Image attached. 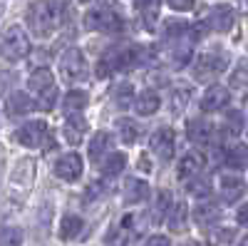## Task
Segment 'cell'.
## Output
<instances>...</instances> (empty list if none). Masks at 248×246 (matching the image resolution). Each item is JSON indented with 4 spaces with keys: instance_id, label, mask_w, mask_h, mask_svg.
Listing matches in <instances>:
<instances>
[{
    "instance_id": "2",
    "label": "cell",
    "mask_w": 248,
    "mask_h": 246,
    "mask_svg": "<svg viewBox=\"0 0 248 246\" xmlns=\"http://www.w3.org/2000/svg\"><path fill=\"white\" fill-rule=\"evenodd\" d=\"M139 65V50L134 48H112L102 55V60L97 63V77H109L112 72L117 70H124V67H132V65Z\"/></svg>"
},
{
    "instance_id": "25",
    "label": "cell",
    "mask_w": 248,
    "mask_h": 246,
    "mask_svg": "<svg viewBox=\"0 0 248 246\" xmlns=\"http://www.w3.org/2000/svg\"><path fill=\"white\" fill-rule=\"evenodd\" d=\"M137 8L141 10V17H144L147 30H154L156 28V17H159V0H137Z\"/></svg>"
},
{
    "instance_id": "44",
    "label": "cell",
    "mask_w": 248,
    "mask_h": 246,
    "mask_svg": "<svg viewBox=\"0 0 248 246\" xmlns=\"http://www.w3.org/2000/svg\"><path fill=\"white\" fill-rule=\"evenodd\" d=\"M79 3H90V0H79Z\"/></svg>"
},
{
    "instance_id": "37",
    "label": "cell",
    "mask_w": 248,
    "mask_h": 246,
    "mask_svg": "<svg viewBox=\"0 0 248 246\" xmlns=\"http://www.w3.org/2000/svg\"><path fill=\"white\" fill-rule=\"evenodd\" d=\"M191 97V92L189 90H179V92H174V112H181L184 107H186V99Z\"/></svg>"
},
{
    "instance_id": "8",
    "label": "cell",
    "mask_w": 248,
    "mask_h": 246,
    "mask_svg": "<svg viewBox=\"0 0 248 246\" xmlns=\"http://www.w3.org/2000/svg\"><path fill=\"white\" fill-rule=\"evenodd\" d=\"M174 149H176V134H174V130L171 127H161L152 137V152L161 162H171L174 159Z\"/></svg>"
},
{
    "instance_id": "36",
    "label": "cell",
    "mask_w": 248,
    "mask_h": 246,
    "mask_svg": "<svg viewBox=\"0 0 248 246\" xmlns=\"http://www.w3.org/2000/svg\"><path fill=\"white\" fill-rule=\"evenodd\" d=\"M105 192H107V187H105V181H92L90 187H87V192H85V199H87V201H92L94 197L99 199V197L105 194Z\"/></svg>"
},
{
    "instance_id": "40",
    "label": "cell",
    "mask_w": 248,
    "mask_h": 246,
    "mask_svg": "<svg viewBox=\"0 0 248 246\" xmlns=\"http://www.w3.org/2000/svg\"><path fill=\"white\" fill-rule=\"evenodd\" d=\"M144 246H171V244H169V239H167V236L156 234V236H149L147 241H144Z\"/></svg>"
},
{
    "instance_id": "28",
    "label": "cell",
    "mask_w": 248,
    "mask_h": 246,
    "mask_svg": "<svg viewBox=\"0 0 248 246\" xmlns=\"http://www.w3.org/2000/svg\"><path fill=\"white\" fill-rule=\"evenodd\" d=\"M194 216H196V221L201 224V227L214 224L218 219V207H216V204H211V201H201L199 207H196V212H194Z\"/></svg>"
},
{
    "instance_id": "12",
    "label": "cell",
    "mask_w": 248,
    "mask_h": 246,
    "mask_svg": "<svg viewBox=\"0 0 248 246\" xmlns=\"http://www.w3.org/2000/svg\"><path fill=\"white\" fill-rule=\"evenodd\" d=\"M229 99H231V95H229V90H226L223 85H211L209 90L203 92V97H201V110L203 112L223 110L226 105H229Z\"/></svg>"
},
{
    "instance_id": "16",
    "label": "cell",
    "mask_w": 248,
    "mask_h": 246,
    "mask_svg": "<svg viewBox=\"0 0 248 246\" xmlns=\"http://www.w3.org/2000/svg\"><path fill=\"white\" fill-rule=\"evenodd\" d=\"M243 192H246V184H243L241 177L226 174L221 179V197H223V201H236V199L243 197Z\"/></svg>"
},
{
    "instance_id": "26",
    "label": "cell",
    "mask_w": 248,
    "mask_h": 246,
    "mask_svg": "<svg viewBox=\"0 0 248 246\" xmlns=\"http://www.w3.org/2000/svg\"><path fill=\"white\" fill-rule=\"evenodd\" d=\"M112 145V137H109V132H97L94 137H92V142H90V159L97 164H102V154H105V149Z\"/></svg>"
},
{
    "instance_id": "19",
    "label": "cell",
    "mask_w": 248,
    "mask_h": 246,
    "mask_svg": "<svg viewBox=\"0 0 248 246\" xmlns=\"http://www.w3.org/2000/svg\"><path fill=\"white\" fill-rule=\"evenodd\" d=\"M87 99H90V95L85 90H70L65 95V102H62V110H65L67 115H79L87 107Z\"/></svg>"
},
{
    "instance_id": "23",
    "label": "cell",
    "mask_w": 248,
    "mask_h": 246,
    "mask_svg": "<svg viewBox=\"0 0 248 246\" xmlns=\"http://www.w3.org/2000/svg\"><path fill=\"white\" fill-rule=\"evenodd\" d=\"M124 167H127V154L124 152H112L105 162L99 164V172L105 177H117Z\"/></svg>"
},
{
    "instance_id": "27",
    "label": "cell",
    "mask_w": 248,
    "mask_h": 246,
    "mask_svg": "<svg viewBox=\"0 0 248 246\" xmlns=\"http://www.w3.org/2000/svg\"><path fill=\"white\" fill-rule=\"evenodd\" d=\"M117 130H119V137H122L124 145H134L137 137H139V127H137V122H132V119H127V117L117 119Z\"/></svg>"
},
{
    "instance_id": "30",
    "label": "cell",
    "mask_w": 248,
    "mask_h": 246,
    "mask_svg": "<svg viewBox=\"0 0 248 246\" xmlns=\"http://www.w3.org/2000/svg\"><path fill=\"white\" fill-rule=\"evenodd\" d=\"M132 102H137V99H134V87L129 85V82H122V85L114 90V105H117L119 110H127Z\"/></svg>"
},
{
    "instance_id": "34",
    "label": "cell",
    "mask_w": 248,
    "mask_h": 246,
    "mask_svg": "<svg viewBox=\"0 0 248 246\" xmlns=\"http://www.w3.org/2000/svg\"><path fill=\"white\" fill-rule=\"evenodd\" d=\"M231 85H233L236 90H246V87H248V63H241V65L236 67V72L231 75Z\"/></svg>"
},
{
    "instance_id": "3",
    "label": "cell",
    "mask_w": 248,
    "mask_h": 246,
    "mask_svg": "<svg viewBox=\"0 0 248 246\" xmlns=\"http://www.w3.org/2000/svg\"><path fill=\"white\" fill-rule=\"evenodd\" d=\"M30 55V40L25 35L23 28H8L5 35H3V57L8 60V63H17V60H23Z\"/></svg>"
},
{
    "instance_id": "24",
    "label": "cell",
    "mask_w": 248,
    "mask_h": 246,
    "mask_svg": "<svg viewBox=\"0 0 248 246\" xmlns=\"http://www.w3.org/2000/svg\"><path fill=\"white\" fill-rule=\"evenodd\" d=\"M79 231H82V219H79V216H75V214L62 216V221H60V239H62V241L77 239Z\"/></svg>"
},
{
    "instance_id": "29",
    "label": "cell",
    "mask_w": 248,
    "mask_h": 246,
    "mask_svg": "<svg viewBox=\"0 0 248 246\" xmlns=\"http://www.w3.org/2000/svg\"><path fill=\"white\" fill-rule=\"evenodd\" d=\"M246 162H248V147L246 145H236L231 149H226V164H229V167L241 169Z\"/></svg>"
},
{
    "instance_id": "15",
    "label": "cell",
    "mask_w": 248,
    "mask_h": 246,
    "mask_svg": "<svg viewBox=\"0 0 248 246\" xmlns=\"http://www.w3.org/2000/svg\"><path fill=\"white\" fill-rule=\"evenodd\" d=\"M28 87H30L32 92H37V97H40L43 92H47V90L55 87V77H52V72H50L47 67H37V70L28 77Z\"/></svg>"
},
{
    "instance_id": "6",
    "label": "cell",
    "mask_w": 248,
    "mask_h": 246,
    "mask_svg": "<svg viewBox=\"0 0 248 246\" xmlns=\"http://www.w3.org/2000/svg\"><path fill=\"white\" fill-rule=\"evenodd\" d=\"M85 28L99 30V33H119L124 28V23L112 8H97V10H90L85 15Z\"/></svg>"
},
{
    "instance_id": "32",
    "label": "cell",
    "mask_w": 248,
    "mask_h": 246,
    "mask_svg": "<svg viewBox=\"0 0 248 246\" xmlns=\"http://www.w3.org/2000/svg\"><path fill=\"white\" fill-rule=\"evenodd\" d=\"M191 60V45L186 43V45H181L179 40H176V48H174V52H171V65L176 67V70H181L186 63Z\"/></svg>"
},
{
    "instance_id": "4",
    "label": "cell",
    "mask_w": 248,
    "mask_h": 246,
    "mask_svg": "<svg viewBox=\"0 0 248 246\" xmlns=\"http://www.w3.org/2000/svg\"><path fill=\"white\" fill-rule=\"evenodd\" d=\"M60 72L65 82H85L87 80V60L77 48H70L60 57Z\"/></svg>"
},
{
    "instance_id": "10",
    "label": "cell",
    "mask_w": 248,
    "mask_h": 246,
    "mask_svg": "<svg viewBox=\"0 0 248 246\" xmlns=\"http://www.w3.org/2000/svg\"><path fill=\"white\" fill-rule=\"evenodd\" d=\"M233 20H236L233 8L226 5V3H221V5L211 8L209 17H206V25H209L211 30H216V33H229V30L233 28Z\"/></svg>"
},
{
    "instance_id": "18",
    "label": "cell",
    "mask_w": 248,
    "mask_h": 246,
    "mask_svg": "<svg viewBox=\"0 0 248 246\" xmlns=\"http://www.w3.org/2000/svg\"><path fill=\"white\" fill-rule=\"evenodd\" d=\"M134 107H137V112L139 115H154L159 107H161V99H159V95L154 92V90H144V92H139L137 95V102H134Z\"/></svg>"
},
{
    "instance_id": "20",
    "label": "cell",
    "mask_w": 248,
    "mask_h": 246,
    "mask_svg": "<svg viewBox=\"0 0 248 246\" xmlns=\"http://www.w3.org/2000/svg\"><path fill=\"white\" fill-rule=\"evenodd\" d=\"M35 110V102L25 95V92H13L10 99H8V115L10 117H17V115H28Z\"/></svg>"
},
{
    "instance_id": "22",
    "label": "cell",
    "mask_w": 248,
    "mask_h": 246,
    "mask_svg": "<svg viewBox=\"0 0 248 246\" xmlns=\"http://www.w3.org/2000/svg\"><path fill=\"white\" fill-rule=\"evenodd\" d=\"M171 207H174V204H171V194L167 189L159 192L154 204H152V219H154V224L167 221V212H171Z\"/></svg>"
},
{
    "instance_id": "14",
    "label": "cell",
    "mask_w": 248,
    "mask_h": 246,
    "mask_svg": "<svg viewBox=\"0 0 248 246\" xmlns=\"http://www.w3.org/2000/svg\"><path fill=\"white\" fill-rule=\"evenodd\" d=\"M186 137H189V142H196V145H206L214 137V125L206 119H191L186 125Z\"/></svg>"
},
{
    "instance_id": "31",
    "label": "cell",
    "mask_w": 248,
    "mask_h": 246,
    "mask_svg": "<svg viewBox=\"0 0 248 246\" xmlns=\"http://www.w3.org/2000/svg\"><path fill=\"white\" fill-rule=\"evenodd\" d=\"M241 130H243V112L241 110H229L226 112V134L238 137Z\"/></svg>"
},
{
    "instance_id": "9",
    "label": "cell",
    "mask_w": 248,
    "mask_h": 246,
    "mask_svg": "<svg viewBox=\"0 0 248 246\" xmlns=\"http://www.w3.org/2000/svg\"><path fill=\"white\" fill-rule=\"evenodd\" d=\"M82 169H85V164H82V157L77 152H70L65 157H60V162L55 164V174L62 179V181H75L82 177Z\"/></svg>"
},
{
    "instance_id": "5",
    "label": "cell",
    "mask_w": 248,
    "mask_h": 246,
    "mask_svg": "<svg viewBox=\"0 0 248 246\" xmlns=\"http://www.w3.org/2000/svg\"><path fill=\"white\" fill-rule=\"evenodd\" d=\"M226 67H229V57L226 55H216V52H203L196 57V63H194V77L199 82H209L211 77L221 75Z\"/></svg>"
},
{
    "instance_id": "41",
    "label": "cell",
    "mask_w": 248,
    "mask_h": 246,
    "mask_svg": "<svg viewBox=\"0 0 248 246\" xmlns=\"http://www.w3.org/2000/svg\"><path fill=\"white\" fill-rule=\"evenodd\" d=\"M236 221L241 224V227H248V201H246L243 207L238 209V214H236Z\"/></svg>"
},
{
    "instance_id": "45",
    "label": "cell",
    "mask_w": 248,
    "mask_h": 246,
    "mask_svg": "<svg viewBox=\"0 0 248 246\" xmlns=\"http://www.w3.org/2000/svg\"><path fill=\"white\" fill-rule=\"evenodd\" d=\"M246 10H248V0H246Z\"/></svg>"
},
{
    "instance_id": "1",
    "label": "cell",
    "mask_w": 248,
    "mask_h": 246,
    "mask_svg": "<svg viewBox=\"0 0 248 246\" xmlns=\"http://www.w3.org/2000/svg\"><path fill=\"white\" fill-rule=\"evenodd\" d=\"M25 20H28V28L32 30V35L47 37V35H52L60 15H57V10H55L52 3H47V0H37V3H32L28 8Z\"/></svg>"
},
{
    "instance_id": "43",
    "label": "cell",
    "mask_w": 248,
    "mask_h": 246,
    "mask_svg": "<svg viewBox=\"0 0 248 246\" xmlns=\"http://www.w3.org/2000/svg\"><path fill=\"white\" fill-rule=\"evenodd\" d=\"M238 246H248V236H243V239H241V244H238Z\"/></svg>"
},
{
    "instance_id": "11",
    "label": "cell",
    "mask_w": 248,
    "mask_h": 246,
    "mask_svg": "<svg viewBox=\"0 0 248 246\" xmlns=\"http://www.w3.org/2000/svg\"><path fill=\"white\" fill-rule=\"evenodd\" d=\"M203 164H206V157H203L201 152H189V154L181 157L179 167H176V174H179V179H184V181L199 179V174L203 172Z\"/></svg>"
},
{
    "instance_id": "13",
    "label": "cell",
    "mask_w": 248,
    "mask_h": 246,
    "mask_svg": "<svg viewBox=\"0 0 248 246\" xmlns=\"http://www.w3.org/2000/svg\"><path fill=\"white\" fill-rule=\"evenodd\" d=\"M62 134H65L67 145H79L82 137L87 134V119L82 117V115H70L67 122H65V130H62Z\"/></svg>"
},
{
    "instance_id": "38",
    "label": "cell",
    "mask_w": 248,
    "mask_h": 246,
    "mask_svg": "<svg viewBox=\"0 0 248 246\" xmlns=\"http://www.w3.org/2000/svg\"><path fill=\"white\" fill-rule=\"evenodd\" d=\"M169 8L176 10V13H186V10H191L194 8V0H167Z\"/></svg>"
},
{
    "instance_id": "7",
    "label": "cell",
    "mask_w": 248,
    "mask_h": 246,
    "mask_svg": "<svg viewBox=\"0 0 248 246\" xmlns=\"http://www.w3.org/2000/svg\"><path fill=\"white\" fill-rule=\"evenodd\" d=\"M45 134H47V122L35 119V122H25V125L15 132V139L23 147H40L45 142Z\"/></svg>"
},
{
    "instance_id": "33",
    "label": "cell",
    "mask_w": 248,
    "mask_h": 246,
    "mask_svg": "<svg viewBox=\"0 0 248 246\" xmlns=\"http://www.w3.org/2000/svg\"><path fill=\"white\" fill-rule=\"evenodd\" d=\"M186 192L196 199H206L211 194V184L206 179H191V181H186Z\"/></svg>"
},
{
    "instance_id": "21",
    "label": "cell",
    "mask_w": 248,
    "mask_h": 246,
    "mask_svg": "<svg viewBox=\"0 0 248 246\" xmlns=\"http://www.w3.org/2000/svg\"><path fill=\"white\" fill-rule=\"evenodd\" d=\"M167 227L171 234H184L186 231V204L184 201H176L169 216H167Z\"/></svg>"
},
{
    "instance_id": "42",
    "label": "cell",
    "mask_w": 248,
    "mask_h": 246,
    "mask_svg": "<svg viewBox=\"0 0 248 246\" xmlns=\"http://www.w3.org/2000/svg\"><path fill=\"white\" fill-rule=\"evenodd\" d=\"M141 169H149V162H147V154H141Z\"/></svg>"
},
{
    "instance_id": "35",
    "label": "cell",
    "mask_w": 248,
    "mask_h": 246,
    "mask_svg": "<svg viewBox=\"0 0 248 246\" xmlns=\"http://www.w3.org/2000/svg\"><path fill=\"white\" fill-rule=\"evenodd\" d=\"M37 102H40V107H43L45 112H50L52 107H55V102H57V90L52 87V90H47V92H43L37 97Z\"/></svg>"
},
{
    "instance_id": "17",
    "label": "cell",
    "mask_w": 248,
    "mask_h": 246,
    "mask_svg": "<svg viewBox=\"0 0 248 246\" xmlns=\"http://www.w3.org/2000/svg\"><path fill=\"white\" fill-rule=\"evenodd\" d=\"M149 197V184L141 181V179H129L124 184V201L127 204H139V201H147Z\"/></svg>"
},
{
    "instance_id": "39",
    "label": "cell",
    "mask_w": 248,
    "mask_h": 246,
    "mask_svg": "<svg viewBox=\"0 0 248 246\" xmlns=\"http://www.w3.org/2000/svg\"><path fill=\"white\" fill-rule=\"evenodd\" d=\"M3 239H5V244H8V246H20V239H23V234L15 231V229H5Z\"/></svg>"
}]
</instances>
